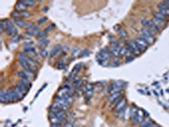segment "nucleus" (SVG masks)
Masks as SVG:
<instances>
[{
	"label": "nucleus",
	"mask_w": 169,
	"mask_h": 127,
	"mask_svg": "<svg viewBox=\"0 0 169 127\" xmlns=\"http://www.w3.org/2000/svg\"><path fill=\"white\" fill-rule=\"evenodd\" d=\"M6 21H7V25H6L5 28L6 32L11 37H15L16 35L18 34V30L16 29V27L14 26V25H13L10 20H6Z\"/></svg>",
	"instance_id": "obj_1"
},
{
	"label": "nucleus",
	"mask_w": 169,
	"mask_h": 127,
	"mask_svg": "<svg viewBox=\"0 0 169 127\" xmlns=\"http://www.w3.org/2000/svg\"><path fill=\"white\" fill-rule=\"evenodd\" d=\"M128 49L134 55H139L140 54V51L137 48V44H136V42L134 40H130L128 42Z\"/></svg>",
	"instance_id": "obj_2"
},
{
	"label": "nucleus",
	"mask_w": 169,
	"mask_h": 127,
	"mask_svg": "<svg viewBox=\"0 0 169 127\" xmlns=\"http://www.w3.org/2000/svg\"><path fill=\"white\" fill-rule=\"evenodd\" d=\"M144 120V114H143V110H138L136 115L132 119V123L134 125H139Z\"/></svg>",
	"instance_id": "obj_3"
},
{
	"label": "nucleus",
	"mask_w": 169,
	"mask_h": 127,
	"mask_svg": "<svg viewBox=\"0 0 169 127\" xmlns=\"http://www.w3.org/2000/svg\"><path fill=\"white\" fill-rule=\"evenodd\" d=\"M135 42H136V44H137V48H138V49L140 52H144L146 48H147L148 45H149L148 43H146L143 39L140 38V37H138V38L135 40Z\"/></svg>",
	"instance_id": "obj_4"
},
{
	"label": "nucleus",
	"mask_w": 169,
	"mask_h": 127,
	"mask_svg": "<svg viewBox=\"0 0 169 127\" xmlns=\"http://www.w3.org/2000/svg\"><path fill=\"white\" fill-rule=\"evenodd\" d=\"M157 7H158V10H159L160 13H161L164 16H166V17H169V10L164 5L163 3H162V4H159Z\"/></svg>",
	"instance_id": "obj_5"
},
{
	"label": "nucleus",
	"mask_w": 169,
	"mask_h": 127,
	"mask_svg": "<svg viewBox=\"0 0 169 127\" xmlns=\"http://www.w3.org/2000/svg\"><path fill=\"white\" fill-rule=\"evenodd\" d=\"M125 105H126V100L123 98V99L120 100V102L117 104L116 108H115V111L118 112V113H120V112L125 108Z\"/></svg>",
	"instance_id": "obj_6"
},
{
	"label": "nucleus",
	"mask_w": 169,
	"mask_h": 127,
	"mask_svg": "<svg viewBox=\"0 0 169 127\" xmlns=\"http://www.w3.org/2000/svg\"><path fill=\"white\" fill-rule=\"evenodd\" d=\"M40 33V31H39L38 27L35 26L34 28H32V29L31 30H27V31H25V34L28 35V36H35V37H37L38 36V34Z\"/></svg>",
	"instance_id": "obj_7"
},
{
	"label": "nucleus",
	"mask_w": 169,
	"mask_h": 127,
	"mask_svg": "<svg viewBox=\"0 0 169 127\" xmlns=\"http://www.w3.org/2000/svg\"><path fill=\"white\" fill-rule=\"evenodd\" d=\"M15 10L18 12H24V11H26L27 10V7L23 4V3L20 1V2H18L17 4H15Z\"/></svg>",
	"instance_id": "obj_8"
},
{
	"label": "nucleus",
	"mask_w": 169,
	"mask_h": 127,
	"mask_svg": "<svg viewBox=\"0 0 169 127\" xmlns=\"http://www.w3.org/2000/svg\"><path fill=\"white\" fill-rule=\"evenodd\" d=\"M151 21H152V23L157 27V28H159V29H161V28H163V27L165 26L166 22H163V21L160 20L156 19V18H155V17L152 19Z\"/></svg>",
	"instance_id": "obj_9"
},
{
	"label": "nucleus",
	"mask_w": 169,
	"mask_h": 127,
	"mask_svg": "<svg viewBox=\"0 0 169 127\" xmlns=\"http://www.w3.org/2000/svg\"><path fill=\"white\" fill-rule=\"evenodd\" d=\"M7 92H8L9 96L10 102H14V101L17 100L18 98H17V95H16L14 89H9V90H8Z\"/></svg>",
	"instance_id": "obj_10"
},
{
	"label": "nucleus",
	"mask_w": 169,
	"mask_h": 127,
	"mask_svg": "<svg viewBox=\"0 0 169 127\" xmlns=\"http://www.w3.org/2000/svg\"><path fill=\"white\" fill-rule=\"evenodd\" d=\"M49 43V41L47 40V38L46 39H42V40H40L38 41V43H37V47H38L39 48H41V50L42 49H45V48L48 45Z\"/></svg>",
	"instance_id": "obj_11"
},
{
	"label": "nucleus",
	"mask_w": 169,
	"mask_h": 127,
	"mask_svg": "<svg viewBox=\"0 0 169 127\" xmlns=\"http://www.w3.org/2000/svg\"><path fill=\"white\" fill-rule=\"evenodd\" d=\"M140 34L144 35V36H146V37H151V38H154V34H153V33H152L149 29H147V28H145V27L141 30V31H140Z\"/></svg>",
	"instance_id": "obj_12"
},
{
	"label": "nucleus",
	"mask_w": 169,
	"mask_h": 127,
	"mask_svg": "<svg viewBox=\"0 0 169 127\" xmlns=\"http://www.w3.org/2000/svg\"><path fill=\"white\" fill-rule=\"evenodd\" d=\"M132 54V53L129 51V49L126 48H121L120 51H119V55L121 56H128V57H130V55Z\"/></svg>",
	"instance_id": "obj_13"
},
{
	"label": "nucleus",
	"mask_w": 169,
	"mask_h": 127,
	"mask_svg": "<svg viewBox=\"0 0 169 127\" xmlns=\"http://www.w3.org/2000/svg\"><path fill=\"white\" fill-rule=\"evenodd\" d=\"M61 49H62V47H61V45H57V46L55 47L54 48H53V50H52V52H51V54H50V57H51V58H53L54 56H56L57 54H58V53L60 52Z\"/></svg>",
	"instance_id": "obj_14"
},
{
	"label": "nucleus",
	"mask_w": 169,
	"mask_h": 127,
	"mask_svg": "<svg viewBox=\"0 0 169 127\" xmlns=\"http://www.w3.org/2000/svg\"><path fill=\"white\" fill-rule=\"evenodd\" d=\"M153 15L155 18H156V19L160 20L163 21V22H166L167 21V17L166 16H164L161 13H160V12H153Z\"/></svg>",
	"instance_id": "obj_15"
},
{
	"label": "nucleus",
	"mask_w": 169,
	"mask_h": 127,
	"mask_svg": "<svg viewBox=\"0 0 169 127\" xmlns=\"http://www.w3.org/2000/svg\"><path fill=\"white\" fill-rule=\"evenodd\" d=\"M152 124H154L153 122H151L148 118H146V119H145L144 120L140 123V127H149V126H151Z\"/></svg>",
	"instance_id": "obj_16"
},
{
	"label": "nucleus",
	"mask_w": 169,
	"mask_h": 127,
	"mask_svg": "<svg viewBox=\"0 0 169 127\" xmlns=\"http://www.w3.org/2000/svg\"><path fill=\"white\" fill-rule=\"evenodd\" d=\"M140 37L143 39V40H144L145 42H146V43H148L149 45L151 44V43H153L154 41H155V38H151V37H146V36H144V35H141V34H140Z\"/></svg>",
	"instance_id": "obj_17"
},
{
	"label": "nucleus",
	"mask_w": 169,
	"mask_h": 127,
	"mask_svg": "<svg viewBox=\"0 0 169 127\" xmlns=\"http://www.w3.org/2000/svg\"><path fill=\"white\" fill-rule=\"evenodd\" d=\"M25 60H26V62L28 63V64H29L30 66H31V68H33V69H37V64L36 63L34 60H32V59H30V58H26Z\"/></svg>",
	"instance_id": "obj_18"
},
{
	"label": "nucleus",
	"mask_w": 169,
	"mask_h": 127,
	"mask_svg": "<svg viewBox=\"0 0 169 127\" xmlns=\"http://www.w3.org/2000/svg\"><path fill=\"white\" fill-rule=\"evenodd\" d=\"M14 91H15L16 95H17L18 99H22V98H23V97H24V95H25V93H24L23 92H22V91L20 90L19 87H17L14 88Z\"/></svg>",
	"instance_id": "obj_19"
},
{
	"label": "nucleus",
	"mask_w": 169,
	"mask_h": 127,
	"mask_svg": "<svg viewBox=\"0 0 169 127\" xmlns=\"http://www.w3.org/2000/svg\"><path fill=\"white\" fill-rule=\"evenodd\" d=\"M14 23L17 26L19 27H21V28H24V26L25 25V23L24 22L23 20H20V19H16L14 20Z\"/></svg>",
	"instance_id": "obj_20"
},
{
	"label": "nucleus",
	"mask_w": 169,
	"mask_h": 127,
	"mask_svg": "<svg viewBox=\"0 0 169 127\" xmlns=\"http://www.w3.org/2000/svg\"><path fill=\"white\" fill-rule=\"evenodd\" d=\"M137 112H138V109L136 108V107H134V106H133V107H131L130 111H129V117H130V119H132L133 118H134V116L136 115V114H137Z\"/></svg>",
	"instance_id": "obj_21"
},
{
	"label": "nucleus",
	"mask_w": 169,
	"mask_h": 127,
	"mask_svg": "<svg viewBox=\"0 0 169 127\" xmlns=\"http://www.w3.org/2000/svg\"><path fill=\"white\" fill-rule=\"evenodd\" d=\"M16 87H19V88L20 89V90H21L22 92H23V93L25 94V93H26V90H27V86H26V85H25L23 82H21V81H20V82L18 83Z\"/></svg>",
	"instance_id": "obj_22"
},
{
	"label": "nucleus",
	"mask_w": 169,
	"mask_h": 127,
	"mask_svg": "<svg viewBox=\"0 0 169 127\" xmlns=\"http://www.w3.org/2000/svg\"><path fill=\"white\" fill-rule=\"evenodd\" d=\"M120 97H121V95H120V93H114V94L111 95V97L109 98V100H108L109 103H113L116 100L117 98H120Z\"/></svg>",
	"instance_id": "obj_23"
},
{
	"label": "nucleus",
	"mask_w": 169,
	"mask_h": 127,
	"mask_svg": "<svg viewBox=\"0 0 169 127\" xmlns=\"http://www.w3.org/2000/svg\"><path fill=\"white\" fill-rule=\"evenodd\" d=\"M128 110V108L127 107H125L122 111L119 113V118L122 119H126V115H127V111Z\"/></svg>",
	"instance_id": "obj_24"
},
{
	"label": "nucleus",
	"mask_w": 169,
	"mask_h": 127,
	"mask_svg": "<svg viewBox=\"0 0 169 127\" xmlns=\"http://www.w3.org/2000/svg\"><path fill=\"white\" fill-rule=\"evenodd\" d=\"M18 76H19L21 79H27V78H29V76H28V75H29V73L26 71H19L17 73Z\"/></svg>",
	"instance_id": "obj_25"
},
{
	"label": "nucleus",
	"mask_w": 169,
	"mask_h": 127,
	"mask_svg": "<svg viewBox=\"0 0 169 127\" xmlns=\"http://www.w3.org/2000/svg\"><path fill=\"white\" fill-rule=\"evenodd\" d=\"M24 4H25L26 7H33L35 6V1H31V0H25V1H21Z\"/></svg>",
	"instance_id": "obj_26"
},
{
	"label": "nucleus",
	"mask_w": 169,
	"mask_h": 127,
	"mask_svg": "<svg viewBox=\"0 0 169 127\" xmlns=\"http://www.w3.org/2000/svg\"><path fill=\"white\" fill-rule=\"evenodd\" d=\"M24 52L27 53L28 54H32V55H36V48H24Z\"/></svg>",
	"instance_id": "obj_27"
},
{
	"label": "nucleus",
	"mask_w": 169,
	"mask_h": 127,
	"mask_svg": "<svg viewBox=\"0 0 169 127\" xmlns=\"http://www.w3.org/2000/svg\"><path fill=\"white\" fill-rule=\"evenodd\" d=\"M47 32L46 31H40V33L38 34V36H37V38H38V41L40 40H42V39H46L47 38Z\"/></svg>",
	"instance_id": "obj_28"
},
{
	"label": "nucleus",
	"mask_w": 169,
	"mask_h": 127,
	"mask_svg": "<svg viewBox=\"0 0 169 127\" xmlns=\"http://www.w3.org/2000/svg\"><path fill=\"white\" fill-rule=\"evenodd\" d=\"M110 54L112 55H114V56H118L119 54V49L118 48H110V50H109Z\"/></svg>",
	"instance_id": "obj_29"
},
{
	"label": "nucleus",
	"mask_w": 169,
	"mask_h": 127,
	"mask_svg": "<svg viewBox=\"0 0 169 127\" xmlns=\"http://www.w3.org/2000/svg\"><path fill=\"white\" fill-rule=\"evenodd\" d=\"M34 42H32V41H29V42H25L24 43V48H34Z\"/></svg>",
	"instance_id": "obj_30"
},
{
	"label": "nucleus",
	"mask_w": 169,
	"mask_h": 127,
	"mask_svg": "<svg viewBox=\"0 0 169 127\" xmlns=\"http://www.w3.org/2000/svg\"><path fill=\"white\" fill-rule=\"evenodd\" d=\"M109 45L111 46V48H119V47H120V45H119V42H118V41H111V42H109Z\"/></svg>",
	"instance_id": "obj_31"
},
{
	"label": "nucleus",
	"mask_w": 169,
	"mask_h": 127,
	"mask_svg": "<svg viewBox=\"0 0 169 127\" xmlns=\"http://www.w3.org/2000/svg\"><path fill=\"white\" fill-rule=\"evenodd\" d=\"M48 51L47 50V49H42V50H41V52H40V55L42 57V58L46 59L47 58V56H48Z\"/></svg>",
	"instance_id": "obj_32"
},
{
	"label": "nucleus",
	"mask_w": 169,
	"mask_h": 127,
	"mask_svg": "<svg viewBox=\"0 0 169 127\" xmlns=\"http://www.w3.org/2000/svg\"><path fill=\"white\" fill-rule=\"evenodd\" d=\"M11 16L12 17H14V19H19V18H20V12H18V11H14V12H12V14H11Z\"/></svg>",
	"instance_id": "obj_33"
},
{
	"label": "nucleus",
	"mask_w": 169,
	"mask_h": 127,
	"mask_svg": "<svg viewBox=\"0 0 169 127\" xmlns=\"http://www.w3.org/2000/svg\"><path fill=\"white\" fill-rule=\"evenodd\" d=\"M89 55V50L88 49H86V48H85V49H83L81 52V54H80V57H86V56H88Z\"/></svg>",
	"instance_id": "obj_34"
},
{
	"label": "nucleus",
	"mask_w": 169,
	"mask_h": 127,
	"mask_svg": "<svg viewBox=\"0 0 169 127\" xmlns=\"http://www.w3.org/2000/svg\"><path fill=\"white\" fill-rule=\"evenodd\" d=\"M119 35H120V37H122V38H125V37L128 36V33H127V31H124V30H121V31H119Z\"/></svg>",
	"instance_id": "obj_35"
},
{
	"label": "nucleus",
	"mask_w": 169,
	"mask_h": 127,
	"mask_svg": "<svg viewBox=\"0 0 169 127\" xmlns=\"http://www.w3.org/2000/svg\"><path fill=\"white\" fill-rule=\"evenodd\" d=\"M79 54H80V49H79V48H74L72 51V56L76 57Z\"/></svg>",
	"instance_id": "obj_36"
},
{
	"label": "nucleus",
	"mask_w": 169,
	"mask_h": 127,
	"mask_svg": "<svg viewBox=\"0 0 169 127\" xmlns=\"http://www.w3.org/2000/svg\"><path fill=\"white\" fill-rule=\"evenodd\" d=\"M30 17V14L27 11L20 12V18H28Z\"/></svg>",
	"instance_id": "obj_37"
},
{
	"label": "nucleus",
	"mask_w": 169,
	"mask_h": 127,
	"mask_svg": "<svg viewBox=\"0 0 169 127\" xmlns=\"http://www.w3.org/2000/svg\"><path fill=\"white\" fill-rule=\"evenodd\" d=\"M34 24L33 23H27V24H25V25L24 26V28H25V29H27V30H31V28L32 29V28H34Z\"/></svg>",
	"instance_id": "obj_38"
},
{
	"label": "nucleus",
	"mask_w": 169,
	"mask_h": 127,
	"mask_svg": "<svg viewBox=\"0 0 169 127\" xmlns=\"http://www.w3.org/2000/svg\"><path fill=\"white\" fill-rule=\"evenodd\" d=\"M18 57L19 58V59H25L27 58L25 53H20V54H18Z\"/></svg>",
	"instance_id": "obj_39"
},
{
	"label": "nucleus",
	"mask_w": 169,
	"mask_h": 127,
	"mask_svg": "<svg viewBox=\"0 0 169 127\" xmlns=\"http://www.w3.org/2000/svg\"><path fill=\"white\" fill-rule=\"evenodd\" d=\"M21 82H23L25 85L28 86V85H31V82H30V78H27V79H22Z\"/></svg>",
	"instance_id": "obj_40"
},
{
	"label": "nucleus",
	"mask_w": 169,
	"mask_h": 127,
	"mask_svg": "<svg viewBox=\"0 0 169 127\" xmlns=\"http://www.w3.org/2000/svg\"><path fill=\"white\" fill-rule=\"evenodd\" d=\"M47 18L46 17H43V18H41V19H39L38 20V21H37V23L40 25V24H42V23H44L45 21H47Z\"/></svg>",
	"instance_id": "obj_41"
},
{
	"label": "nucleus",
	"mask_w": 169,
	"mask_h": 127,
	"mask_svg": "<svg viewBox=\"0 0 169 127\" xmlns=\"http://www.w3.org/2000/svg\"><path fill=\"white\" fill-rule=\"evenodd\" d=\"M55 27V25H50L48 27H47L46 28V30H45V31H51V30H53V28Z\"/></svg>",
	"instance_id": "obj_42"
},
{
	"label": "nucleus",
	"mask_w": 169,
	"mask_h": 127,
	"mask_svg": "<svg viewBox=\"0 0 169 127\" xmlns=\"http://www.w3.org/2000/svg\"><path fill=\"white\" fill-rule=\"evenodd\" d=\"M51 127H62V125L59 123H54V124H51Z\"/></svg>",
	"instance_id": "obj_43"
},
{
	"label": "nucleus",
	"mask_w": 169,
	"mask_h": 127,
	"mask_svg": "<svg viewBox=\"0 0 169 127\" xmlns=\"http://www.w3.org/2000/svg\"><path fill=\"white\" fill-rule=\"evenodd\" d=\"M62 127H73V125L71 123H66V124H64Z\"/></svg>",
	"instance_id": "obj_44"
},
{
	"label": "nucleus",
	"mask_w": 169,
	"mask_h": 127,
	"mask_svg": "<svg viewBox=\"0 0 169 127\" xmlns=\"http://www.w3.org/2000/svg\"><path fill=\"white\" fill-rule=\"evenodd\" d=\"M163 4L169 10V1H164V2H163Z\"/></svg>",
	"instance_id": "obj_45"
},
{
	"label": "nucleus",
	"mask_w": 169,
	"mask_h": 127,
	"mask_svg": "<svg viewBox=\"0 0 169 127\" xmlns=\"http://www.w3.org/2000/svg\"><path fill=\"white\" fill-rule=\"evenodd\" d=\"M133 60H134V57H128V59H127V60H126V63L133 61Z\"/></svg>",
	"instance_id": "obj_46"
},
{
	"label": "nucleus",
	"mask_w": 169,
	"mask_h": 127,
	"mask_svg": "<svg viewBox=\"0 0 169 127\" xmlns=\"http://www.w3.org/2000/svg\"><path fill=\"white\" fill-rule=\"evenodd\" d=\"M149 127H160V126H158V125H155V124H152L151 126H149Z\"/></svg>",
	"instance_id": "obj_47"
},
{
	"label": "nucleus",
	"mask_w": 169,
	"mask_h": 127,
	"mask_svg": "<svg viewBox=\"0 0 169 127\" xmlns=\"http://www.w3.org/2000/svg\"><path fill=\"white\" fill-rule=\"evenodd\" d=\"M119 29V25H117V26L116 27H114V30H116V31H118V30Z\"/></svg>",
	"instance_id": "obj_48"
},
{
	"label": "nucleus",
	"mask_w": 169,
	"mask_h": 127,
	"mask_svg": "<svg viewBox=\"0 0 169 127\" xmlns=\"http://www.w3.org/2000/svg\"><path fill=\"white\" fill-rule=\"evenodd\" d=\"M24 39H25V40H28V41H29L30 40V37H24Z\"/></svg>",
	"instance_id": "obj_49"
}]
</instances>
